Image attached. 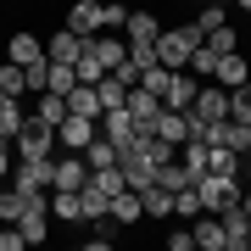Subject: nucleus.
I'll return each mask as SVG.
<instances>
[{"label": "nucleus", "instance_id": "f257e3e1", "mask_svg": "<svg viewBox=\"0 0 251 251\" xmlns=\"http://www.w3.org/2000/svg\"><path fill=\"white\" fill-rule=\"evenodd\" d=\"M196 196H201V212H224V206H240V179H224V173H201L196 179Z\"/></svg>", "mask_w": 251, "mask_h": 251}, {"label": "nucleus", "instance_id": "f03ea898", "mask_svg": "<svg viewBox=\"0 0 251 251\" xmlns=\"http://www.w3.org/2000/svg\"><path fill=\"white\" fill-rule=\"evenodd\" d=\"M11 145H17V162H45V156L56 151V128H45V123L28 117L17 134H11Z\"/></svg>", "mask_w": 251, "mask_h": 251}, {"label": "nucleus", "instance_id": "7ed1b4c3", "mask_svg": "<svg viewBox=\"0 0 251 251\" xmlns=\"http://www.w3.org/2000/svg\"><path fill=\"white\" fill-rule=\"evenodd\" d=\"M50 162H56V156H45V162H17L6 184H17L28 201H45V196H50Z\"/></svg>", "mask_w": 251, "mask_h": 251}, {"label": "nucleus", "instance_id": "20e7f679", "mask_svg": "<svg viewBox=\"0 0 251 251\" xmlns=\"http://www.w3.org/2000/svg\"><path fill=\"white\" fill-rule=\"evenodd\" d=\"M190 112H196L201 123H218V117H229V90L206 78L201 90H196V100H190Z\"/></svg>", "mask_w": 251, "mask_h": 251}, {"label": "nucleus", "instance_id": "39448f33", "mask_svg": "<svg viewBox=\"0 0 251 251\" xmlns=\"http://www.w3.org/2000/svg\"><path fill=\"white\" fill-rule=\"evenodd\" d=\"M90 184V162L84 156H56L50 162V190H84Z\"/></svg>", "mask_w": 251, "mask_h": 251}, {"label": "nucleus", "instance_id": "423d86ee", "mask_svg": "<svg viewBox=\"0 0 251 251\" xmlns=\"http://www.w3.org/2000/svg\"><path fill=\"white\" fill-rule=\"evenodd\" d=\"M95 140V123L90 117H78V112H67L62 123H56V145H67V151H84V145Z\"/></svg>", "mask_w": 251, "mask_h": 251}, {"label": "nucleus", "instance_id": "0eeeda50", "mask_svg": "<svg viewBox=\"0 0 251 251\" xmlns=\"http://www.w3.org/2000/svg\"><path fill=\"white\" fill-rule=\"evenodd\" d=\"M123 106H128V117H134V134H140V128H151V123H156V112H162V95H151V90H140V84H134Z\"/></svg>", "mask_w": 251, "mask_h": 251}, {"label": "nucleus", "instance_id": "6e6552de", "mask_svg": "<svg viewBox=\"0 0 251 251\" xmlns=\"http://www.w3.org/2000/svg\"><path fill=\"white\" fill-rule=\"evenodd\" d=\"M218 218H224V251H246L251 246V218L240 212V206H224Z\"/></svg>", "mask_w": 251, "mask_h": 251}, {"label": "nucleus", "instance_id": "1a4fd4ad", "mask_svg": "<svg viewBox=\"0 0 251 251\" xmlns=\"http://www.w3.org/2000/svg\"><path fill=\"white\" fill-rule=\"evenodd\" d=\"M196 90H201V78H196V73H173V78H168V90H162V106H173V112H190Z\"/></svg>", "mask_w": 251, "mask_h": 251}, {"label": "nucleus", "instance_id": "9d476101", "mask_svg": "<svg viewBox=\"0 0 251 251\" xmlns=\"http://www.w3.org/2000/svg\"><path fill=\"white\" fill-rule=\"evenodd\" d=\"M67 28H73L78 39L100 34V0H73V6H67Z\"/></svg>", "mask_w": 251, "mask_h": 251}, {"label": "nucleus", "instance_id": "9b49d317", "mask_svg": "<svg viewBox=\"0 0 251 251\" xmlns=\"http://www.w3.org/2000/svg\"><path fill=\"white\" fill-rule=\"evenodd\" d=\"M100 134H106L112 145H123V140H134V117H128V106H106V112H100Z\"/></svg>", "mask_w": 251, "mask_h": 251}, {"label": "nucleus", "instance_id": "f8f14e48", "mask_svg": "<svg viewBox=\"0 0 251 251\" xmlns=\"http://www.w3.org/2000/svg\"><path fill=\"white\" fill-rule=\"evenodd\" d=\"M39 56H45V39H39V34H28V28H23V34H11V39H6V62L28 67V62H39Z\"/></svg>", "mask_w": 251, "mask_h": 251}, {"label": "nucleus", "instance_id": "ddd939ff", "mask_svg": "<svg viewBox=\"0 0 251 251\" xmlns=\"http://www.w3.org/2000/svg\"><path fill=\"white\" fill-rule=\"evenodd\" d=\"M151 134H156V140H168V145H184L190 117H184V112H173V106H162V112H156V123H151Z\"/></svg>", "mask_w": 251, "mask_h": 251}, {"label": "nucleus", "instance_id": "4468645a", "mask_svg": "<svg viewBox=\"0 0 251 251\" xmlns=\"http://www.w3.org/2000/svg\"><path fill=\"white\" fill-rule=\"evenodd\" d=\"M90 50H95V62L112 73V67L128 56V39H117V34H106V28H100V34H90Z\"/></svg>", "mask_w": 251, "mask_h": 251}, {"label": "nucleus", "instance_id": "2eb2a0df", "mask_svg": "<svg viewBox=\"0 0 251 251\" xmlns=\"http://www.w3.org/2000/svg\"><path fill=\"white\" fill-rule=\"evenodd\" d=\"M45 201H50V196H45ZM45 201H28L23 218H17V229H23L28 246H45V229H50V224H45Z\"/></svg>", "mask_w": 251, "mask_h": 251}, {"label": "nucleus", "instance_id": "dca6fc26", "mask_svg": "<svg viewBox=\"0 0 251 251\" xmlns=\"http://www.w3.org/2000/svg\"><path fill=\"white\" fill-rule=\"evenodd\" d=\"M45 56H50V62H67V67H73V62L84 56V39L73 34V28H62V34H50V39H45Z\"/></svg>", "mask_w": 251, "mask_h": 251}, {"label": "nucleus", "instance_id": "f3484780", "mask_svg": "<svg viewBox=\"0 0 251 251\" xmlns=\"http://www.w3.org/2000/svg\"><path fill=\"white\" fill-rule=\"evenodd\" d=\"M251 78V62H246V56H218V67H212V84H224V90H234V84H246Z\"/></svg>", "mask_w": 251, "mask_h": 251}, {"label": "nucleus", "instance_id": "a211bd4d", "mask_svg": "<svg viewBox=\"0 0 251 251\" xmlns=\"http://www.w3.org/2000/svg\"><path fill=\"white\" fill-rule=\"evenodd\" d=\"M190 234H196L201 251H224V218H218V212H196V229H190Z\"/></svg>", "mask_w": 251, "mask_h": 251}, {"label": "nucleus", "instance_id": "6ab92c4d", "mask_svg": "<svg viewBox=\"0 0 251 251\" xmlns=\"http://www.w3.org/2000/svg\"><path fill=\"white\" fill-rule=\"evenodd\" d=\"M106 218H112V224H123V229L140 224V218H145V212H140V190H117L112 206H106Z\"/></svg>", "mask_w": 251, "mask_h": 251}, {"label": "nucleus", "instance_id": "aec40b11", "mask_svg": "<svg viewBox=\"0 0 251 251\" xmlns=\"http://www.w3.org/2000/svg\"><path fill=\"white\" fill-rule=\"evenodd\" d=\"M34 100H39V106H34V123L56 128V123H62V117H67V95H56V90H39Z\"/></svg>", "mask_w": 251, "mask_h": 251}, {"label": "nucleus", "instance_id": "412c9836", "mask_svg": "<svg viewBox=\"0 0 251 251\" xmlns=\"http://www.w3.org/2000/svg\"><path fill=\"white\" fill-rule=\"evenodd\" d=\"M240 151H229V145H206V173H224V179H240Z\"/></svg>", "mask_w": 251, "mask_h": 251}, {"label": "nucleus", "instance_id": "4be33fe9", "mask_svg": "<svg viewBox=\"0 0 251 251\" xmlns=\"http://www.w3.org/2000/svg\"><path fill=\"white\" fill-rule=\"evenodd\" d=\"M50 218H56V224H78V218H84L78 190H50Z\"/></svg>", "mask_w": 251, "mask_h": 251}, {"label": "nucleus", "instance_id": "5701e85b", "mask_svg": "<svg viewBox=\"0 0 251 251\" xmlns=\"http://www.w3.org/2000/svg\"><path fill=\"white\" fill-rule=\"evenodd\" d=\"M67 112L90 117V123H100V100H95V84H73L67 90Z\"/></svg>", "mask_w": 251, "mask_h": 251}, {"label": "nucleus", "instance_id": "b1692460", "mask_svg": "<svg viewBox=\"0 0 251 251\" xmlns=\"http://www.w3.org/2000/svg\"><path fill=\"white\" fill-rule=\"evenodd\" d=\"M23 123H28V112H23V100H17V95H0V140L11 145V134H17Z\"/></svg>", "mask_w": 251, "mask_h": 251}, {"label": "nucleus", "instance_id": "393cba45", "mask_svg": "<svg viewBox=\"0 0 251 251\" xmlns=\"http://www.w3.org/2000/svg\"><path fill=\"white\" fill-rule=\"evenodd\" d=\"M140 212H145V218H173V196H168L162 184H145V190H140Z\"/></svg>", "mask_w": 251, "mask_h": 251}, {"label": "nucleus", "instance_id": "a878e982", "mask_svg": "<svg viewBox=\"0 0 251 251\" xmlns=\"http://www.w3.org/2000/svg\"><path fill=\"white\" fill-rule=\"evenodd\" d=\"M0 95H17V100H28V73H23L17 62H6V56H0Z\"/></svg>", "mask_w": 251, "mask_h": 251}, {"label": "nucleus", "instance_id": "bb28decb", "mask_svg": "<svg viewBox=\"0 0 251 251\" xmlns=\"http://www.w3.org/2000/svg\"><path fill=\"white\" fill-rule=\"evenodd\" d=\"M179 168L190 173V179H201L206 173V140H184L179 145Z\"/></svg>", "mask_w": 251, "mask_h": 251}, {"label": "nucleus", "instance_id": "cd10ccee", "mask_svg": "<svg viewBox=\"0 0 251 251\" xmlns=\"http://www.w3.org/2000/svg\"><path fill=\"white\" fill-rule=\"evenodd\" d=\"M95 100H100V112H106V106H123V100H128V84L117 78V73H106V78L95 84Z\"/></svg>", "mask_w": 251, "mask_h": 251}, {"label": "nucleus", "instance_id": "c85d7f7f", "mask_svg": "<svg viewBox=\"0 0 251 251\" xmlns=\"http://www.w3.org/2000/svg\"><path fill=\"white\" fill-rule=\"evenodd\" d=\"M78 201H84V218H90V224H100V218H106V206H112V196H106L100 184H84Z\"/></svg>", "mask_w": 251, "mask_h": 251}, {"label": "nucleus", "instance_id": "c756f323", "mask_svg": "<svg viewBox=\"0 0 251 251\" xmlns=\"http://www.w3.org/2000/svg\"><path fill=\"white\" fill-rule=\"evenodd\" d=\"M162 34V23L151 17V11H128V23H123V39H156Z\"/></svg>", "mask_w": 251, "mask_h": 251}, {"label": "nucleus", "instance_id": "7c9ffc66", "mask_svg": "<svg viewBox=\"0 0 251 251\" xmlns=\"http://www.w3.org/2000/svg\"><path fill=\"white\" fill-rule=\"evenodd\" d=\"M84 162H90V168H112V162H117V145L106 140V134H95L90 145H84V151H78Z\"/></svg>", "mask_w": 251, "mask_h": 251}, {"label": "nucleus", "instance_id": "2f4dec72", "mask_svg": "<svg viewBox=\"0 0 251 251\" xmlns=\"http://www.w3.org/2000/svg\"><path fill=\"white\" fill-rule=\"evenodd\" d=\"M23 206H28V196H23L17 184H0V224H17Z\"/></svg>", "mask_w": 251, "mask_h": 251}, {"label": "nucleus", "instance_id": "473e14b6", "mask_svg": "<svg viewBox=\"0 0 251 251\" xmlns=\"http://www.w3.org/2000/svg\"><path fill=\"white\" fill-rule=\"evenodd\" d=\"M234 45H240V34H234L229 23H218V28H206V50H212V56H229Z\"/></svg>", "mask_w": 251, "mask_h": 251}, {"label": "nucleus", "instance_id": "72a5a7b5", "mask_svg": "<svg viewBox=\"0 0 251 251\" xmlns=\"http://www.w3.org/2000/svg\"><path fill=\"white\" fill-rule=\"evenodd\" d=\"M229 117H234V123H251V78L229 90Z\"/></svg>", "mask_w": 251, "mask_h": 251}, {"label": "nucleus", "instance_id": "f704fd0d", "mask_svg": "<svg viewBox=\"0 0 251 251\" xmlns=\"http://www.w3.org/2000/svg\"><path fill=\"white\" fill-rule=\"evenodd\" d=\"M128 62H134V73L156 67V39H128Z\"/></svg>", "mask_w": 251, "mask_h": 251}, {"label": "nucleus", "instance_id": "c9c22d12", "mask_svg": "<svg viewBox=\"0 0 251 251\" xmlns=\"http://www.w3.org/2000/svg\"><path fill=\"white\" fill-rule=\"evenodd\" d=\"M212 67H218V56L212 50H206V45H196V50H190V62H184V73H196V78L206 84V78H212Z\"/></svg>", "mask_w": 251, "mask_h": 251}, {"label": "nucleus", "instance_id": "e433bc0d", "mask_svg": "<svg viewBox=\"0 0 251 251\" xmlns=\"http://www.w3.org/2000/svg\"><path fill=\"white\" fill-rule=\"evenodd\" d=\"M73 84H78V73H73L67 62H50V78H45V90H56V95H67Z\"/></svg>", "mask_w": 251, "mask_h": 251}, {"label": "nucleus", "instance_id": "4c0bfd02", "mask_svg": "<svg viewBox=\"0 0 251 251\" xmlns=\"http://www.w3.org/2000/svg\"><path fill=\"white\" fill-rule=\"evenodd\" d=\"M173 212H179V218H196V212H201V196H196V184L173 190Z\"/></svg>", "mask_w": 251, "mask_h": 251}, {"label": "nucleus", "instance_id": "58836bf2", "mask_svg": "<svg viewBox=\"0 0 251 251\" xmlns=\"http://www.w3.org/2000/svg\"><path fill=\"white\" fill-rule=\"evenodd\" d=\"M23 73H28V95H39V90H45V78H50V56H39V62H28Z\"/></svg>", "mask_w": 251, "mask_h": 251}, {"label": "nucleus", "instance_id": "ea45409f", "mask_svg": "<svg viewBox=\"0 0 251 251\" xmlns=\"http://www.w3.org/2000/svg\"><path fill=\"white\" fill-rule=\"evenodd\" d=\"M168 78H173V73H168V67L156 62V67H145V73H140V90H151V95H162V90H168Z\"/></svg>", "mask_w": 251, "mask_h": 251}, {"label": "nucleus", "instance_id": "a19ab883", "mask_svg": "<svg viewBox=\"0 0 251 251\" xmlns=\"http://www.w3.org/2000/svg\"><path fill=\"white\" fill-rule=\"evenodd\" d=\"M128 23V6H117V0H100V28H123Z\"/></svg>", "mask_w": 251, "mask_h": 251}, {"label": "nucleus", "instance_id": "79ce46f5", "mask_svg": "<svg viewBox=\"0 0 251 251\" xmlns=\"http://www.w3.org/2000/svg\"><path fill=\"white\" fill-rule=\"evenodd\" d=\"M17 246H28L23 229H17V224H0V251H17Z\"/></svg>", "mask_w": 251, "mask_h": 251}, {"label": "nucleus", "instance_id": "37998d69", "mask_svg": "<svg viewBox=\"0 0 251 251\" xmlns=\"http://www.w3.org/2000/svg\"><path fill=\"white\" fill-rule=\"evenodd\" d=\"M190 246H196V234H190V229H173V234H168V251H190Z\"/></svg>", "mask_w": 251, "mask_h": 251}, {"label": "nucleus", "instance_id": "c03bdc74", "mask_svg": "<svg viewBox=\"0 0 251 251\" xmlns=\"http://www.w3.org/2000/svg\"><path fill=\"white\" fill-rule=\"evenodd\" d=\"M196 23H201V28H218V23H224V6H201Z\"/></svg>", "mask_w": 251, "mask_h": 251}, {"label": "nucleus", "instance_id": "a18cd8bd", "mask_svg": "<svg viewBox=\"0 0 251 251\" xmlns=\"http://www.w3.org/2000/svg\"><path fill=\"white\" fill-rule=\"evenodd\" d=\"M11 179V151H6V140H0V184Z\"/></svg>", "mask_w": 251, "mask_h": 251}, {"label": "nucleus", "instance_id": "49530a36", "mask_svg": "<svg viewBox=\"0 0 251 251\" xmlns=\"http://www.w3.org/2000/svg\"><path fill=\"white\" fill-rule=\"evenodd\" d=\"M240 212H246V218H251V190H246V196H240Z\"/></svg>", "mask_w": 251, "mask_h": 251}, {"label": "nucleus", "instance_id": "de8ad7c7", "mask_svg": "<svg viewBox=\"0 0 251 251\" xmlns=\"http://www.w3.org/2000/svg\"><path fill=\"white\" fill-rule=\"evenodd\" d=\"M234 6H246V11H251V0H234Z\"/></svg>", "mask_w": 251, "mask_h": 251}, {"label": "nucleus", "instance_id": "09e8293b", "mask_svg": "<svg viewBox=\"0 0 251 251\" xmlns=\"http://www.w3.org/2000/svg\"><path fill=\"white\" fill-rule=\"evenodd\" d=\"M246 162H251V145H246Z\"/></svg>", "mask_w": 251, "mask_h": 251}]
</instances>
